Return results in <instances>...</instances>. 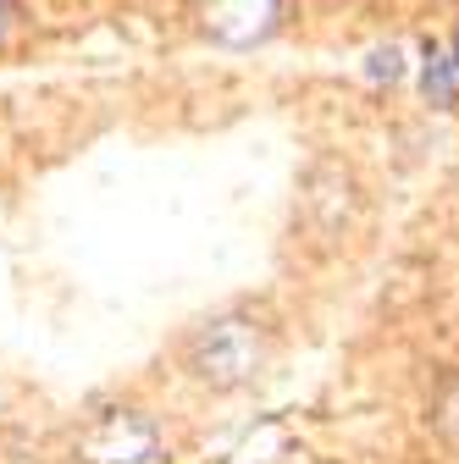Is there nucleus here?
Returning a JSON list of instances; mask_svg holds the SVG:
<instances>
[{
	"instance_id": "f257e3e1",
	"label": "nucleus",
	"mask_w": 459,
	"mask_h": 464,
	"mask_svg": "<svg viewBox=\"0 0 459 464\" xmlns=\"http://www.w3.org/2000/svg\"><path fill=\"white\" fill-rule=\"evenodd\" d=\"M266 360H271V337H266V326H260L255 315H244V310L210 315V321L189 337V348H183L189 376H194L200 387H210V392H239V387H249V382L266 371Z\"/></svg>"
},
{
	"instance_id": "f03ea898",
	"label": "nucleus",
	"mask_w": 459,
	"mask_h": 464,
	"mask_svg": "<svg viewBox=\"0 0 459 464\" xmlns=\"http://www.w3.org/2000/svg\"><path fill=\"white\" fill-rule=\"evenodd\" d=\"M189 17H194V34L221 50H255L282 28L288 0H194Z\"/></svg>"
},
{
	"instance_id": "7ed1b4c3",
	"label": "nucleus",
	"mask_w": 459,
	"mask_h": 464,
	"mask_svg": "<svg viewBox=\"0 0 459 464\" xmlns=\"http://www.w3.org/2000/svg\"><path fill=\"white\" fill-rule=\"evenodd\" d=\"M83 464H155L161 459V426L139 410H111L78 437Z\"/></svg>"
},
{
	"instance_id": "20e7f679",
	"label": "nucleus",
	"mask_w": 459,
	"mask_h": 464,
	"mask_svg": "<svg viewBox=\"0 0 459 464\" xmlns=\"http://www.w3.org/2000/svg\"><path fill=\"white\" fill-rule=\"evenodd\" d=\"M432 431L443 437V448L459 453V371L443 376L437 392H432Z\"/></svg>"
},
{
	"instance_id": "39448f33",
	"label": "nucleus",
	"mask_w": 459,
	"mask_h": 464,
	"mask_svg": "<svg viewBox=\"0 0 459 464\" xmlns=\"http://www.w3.org/2000/svg\"><path fill=\"white\" fill-rule=\"evenodd\" d=\"M12 23H17V6H12V0H0V44L12 39Z\"/></svg>"
}]
</instances>
